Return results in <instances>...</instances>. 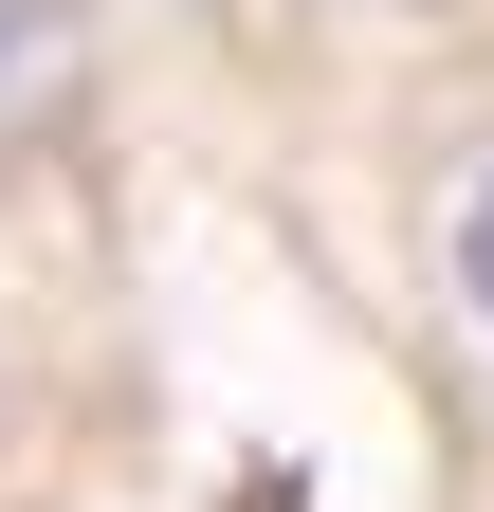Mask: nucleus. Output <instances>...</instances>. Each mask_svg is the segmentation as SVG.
Returning <instances> with one entry per match:
<instances>
[{
	"mask_svg": "<svg viewBox=\"0 0 494 512\" xmlns=\"http://www.w3.org/2000/svg\"><path fill=\"white\" fill-rule=\"evenodd\" d=\"M55 74H74V0H0V128H37Z\"/></svg>",
	"mask_w": 494,
	"mask_h": 512,
	"instance_id": "f257e3e1",
	"label": "nucleus"
},
{
	"mask_svg": "<svg viewBox=\"0 0 494 512\" xmlns=\"http://www.w3.org/2000/svg\"><path fill=\"white\" fill-rule=\"evenodd\" d=\"M458 275H476V311H494V183H476V256H458Z\"/></svg>",
	"mask_w": 494,
	"mask_h": 512,
	"instance_id": "f03ea898",
	"label": "nucleus"
}]
</instances>
